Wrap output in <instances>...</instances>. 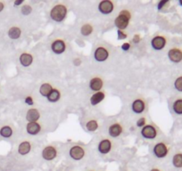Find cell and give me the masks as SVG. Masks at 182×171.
Returning a JSON list of instances; mask_svg holds the SVG:
<instances>
[{
	"instance_id": "1",
	"label": "cell",
	"mask_w": 182,
	"mask_h": 171,
	"mask_svg": "<svg viewBox=\"0 0 182 171\" xmlns=\"http://www.w3.org/2000/svg\"><path fill=\"white\" fill-rule=\"evenodd\" d=\"M69 6L65 2H57L54 4L49 10L50 19L57 23L64 22L68 15Z\"/></svg>"
},
{
	"instance_id": "2",
	"label": "cell",
	"mask_w": 182,
	"mask_h": 171,
	"mask_svg": "<svg viewBox=\"0 0 182 171\" xmlns=\"http://www.w3.org/2000/svg\"><path fill=\"white\" fill-rule=\"evenodd\" d=\"M132 11L129 8H124L121 10L116 17L114 18V26L117 28V30L126 31L132 20Z\"/></svg>"
},
{
	"instance_id": "3",
	"label": "cell",
	"mask_w": 182,
	"mask_h": 171,
	"mask_svg": "<svg viewBox=\"0 0 182 171\" xmlns=\"http://www.w3.org/2000/svg\"><path fill=\"white\" fill-rule=\"evenodd\" d=\"M88 153L87 148L80 143H73L68 148V156L74 161H80L86 158Z\"/></svg>"
},
{
	"instance_id": "4",
	"label": "cell",
	"mask_w": 182,
	"mask_h": 171,
	"mask_svg": "<svg viewBox=\"0 0 182 171\" xmlns=\"http://www.w3.org/2000/svg\"><path fill=\"white\" fill-rule=\"evenodd\" d=\"M111 56V50L106 44H97L93 50V58L97 63H105Z\"/></svg>"
},
{
	"instance_id": "5",
	"label": "cell",
	"mask_w": 182,
	"mask_h": 171,
	"mask_svg": "<svg viewBox=\"0 0 182 171\" xmlns=\"http://www.w3.org/2000/svg\"><path fill=\"white\" fill-rule=\"evenodd\" d=\"M114 146L115 143L113 139L110 138L109 137H102L97 142V149L101 155H108L113 151Z\"/></svg>"
},
{
	"instance_id": "6",
	"label": "cell",
	"mask_w": 182,
	"mask_h": 171,
	"mask_svg": "<svg viewBox=\"0 0 182 171\" xmlns=\"http://www.w3.org/2000/svg\"><path fill=\"white\" fill-rule=\"evenodd\" d=\"M125 131L124 125L120 120H112L111 121L108 128H107V134L108 137L112 139H115L121 137Z\"/></svg>"
},
{
	"instance_id": "7",
	"label": "cell",
	"mask_w": 182,
	"mask_h": 171,
	"mask_svg": "<svg viewBox=\"0 0 182 171\" xmlns=\"http://www.w3.org/2000/svg\"><path fill=\"white\" fill-rule=\"evenodd\" d=\"M59 154V149L55 144L49 143L43 147L41 151V158L46 161H52L57 158Z\"/></svg>"
},
{
	"instance_id": "8",
	"label": "cell",
	"mask_w": 182,
	"mask_h": 171,
	"mask_svg": "<svg viewBox=\"0 0 182 171\" xmlns=\"http://www.w3.org/2000/svg\"><path fill=\"white\" fill-rule=\"evenodd\" d=\"M130 108L134 114L143 115L148 108V103L144 96H138L132 101Z\"/></svg>"
},
{
	"instance_id": "9",
	"label": "cell",
	"mask_w": 182,
	"mask_h": 171,
	"mask_svg": "<svg viewBox=\"0 0 182 171\" xmlns=\"http://www.w3.org/2000/svg\"><path fill=\"white\" fill-rule=\"evenodd\" d=\"M153 155L157 159H164L168 156L170 152V147L167 143L163 141L157 142L154 144L152 148Z\"/></svg>"
},
{
	"instance_id": "10",
	"label": "cell",
	"mask_w": 182,
	"mask_h": 171,
	"mask_svg": "<svg viewBox=\"0 0 182 171\" xmlns=\"http://www.w3.org/2000/svg\"><path fill=\"white\" fill-rule=\"evenodd\" d=\"M67 49V43L62 37H55L50 42V50L55 55H62Z\"/></svg>"
},
{
	"instance_id": "11",
	"label": "cell",
	"mask_w": 182,
	"mask_h": 171,
	"mask_svg": "<svg viewBox=\"0 0 182 171\" xmlns=\"http://www.w3.org/2000/svg\"><path fill=\"white\" fill-rule=\"evenodd\" d=\"M159 129L154 123H147L144 128L140 129V135L144 139L154 140L158 137Z\"/></svg>"
},
{
	"instance_id": "12",
	"label": "cell",
	"mask_w": 182,
	"mask_h": 171,
	"mask_svg": "<svg viewBox=\"0 0 182 171\" xmlns=\"http://www.w3.org/2000/svg\"><path fill=\"white\" fill-rule=\"evenodd\" d=\"M83 128L86 131L93 133L100 128V121L94 116H88L83 119Z\"/></svg>"
},
{
	"instance_id": "13",
	"label": "cell",
	"mask_w": 182,
	"mask_h": 171,
	"mask_svg": "<svg viewBox=\"0 0 182 171\" xmlns=\"http://www.w3.org/2000/svg\"><path fill=\"white\" fill-rule=\"evenodd\" d=\"M116 9V3L115 1L112 0H102L97 4L98 12L103 15H109L114 12Z\"/></svg>"
},
{
	"instance_id": "14",
	"label": "cell",
	"mask_w": 182,
	"mask_h": 171,
	"mask_svg": "<svg viewBox=\"0 0 182 171\" xmlns=\"http://www.w3.org/2000/svg\"><path fill=\"white\" fill-rule=\"evenodd\" d=\"M168 39L164 35L157 34L154 36L151 39V46L155 51H162L167 46Z\"/></svg>"
},
{
	"instance_id": "15",
	"label": "cell",
	"mask_w": 182,
	"mask_h": 171,
	"mask_svg": "<svg viewBox=\"0 0 182 171\" xmlns=\"http://www.w3.org/2000/svg\"><path fill=\"white\" fill-rule=\"evenodd\" d=\"M104 86H105V80H104V78L101 77L100 75H95L90 78L88 82V87H89V89L94 93L103 90Z\"/></svg>"
},
{
	"instance_id": "16",
	"label": "cell",
	"mask_w": 182,
	"mask_h": 171,
	"mask_svg": "<svg viewBox=\"0 0 182 171\" xmlns=\"http://www.w3.org/2000/svg\"><path fill=\"white\" fill-rule=\"evenodd\" d=\"M96 31V27L92 22H84L79 27V33L82 37H88L93 36Z\"/></svg>"
},
{
	"instance_id": "17",
	"label": "cell",
	"mask_w": 182,
	"mask_h": 171,
	"mask_svg": "<svg viewBox=\"0 0 182 171\" xmlns=\"http://www.w3.org/2000/svg\"><path fill=\"white\" fill-rule=\"evenodd\" d=\"M26 132L28 135L35 137L41 133L43 130V126L39 121L37 122H27L26 127H25Z\"/></svg>"
},
{
	"instance_id": "18",
	"label": "cell",
	"mask_w": 182,
	"mask_h": 171,
	"mask_svg": "<svg viewBox=\"0 0 182 171\" xmlns=\"http://www.w3.org/2000/svg\"><path fill=\"white\" fill-rule=\"evenodd\" d=\"M169 60L173 63H180L182 62V49L179 47H172L167 53Z\"/></svg>"
},
{
	"instance_id": "19",
	"label": "cell",
	"mask_w": 182,
	"mask_h": 171,
	"mask_svg": "<svg viewBox=\"0 0 182 171\" xmlns=\"http://www.w3.org/2000/svg\"><path fill=\"white\" fill-rule=\"evenodd\" d=\"M19 62L21 65L24 68L30 67L34 62V56L31 53L28 51H23L19 56Z\"/></svg>"
},
{
	"instance_id": "20",
	"label": "cell",
	"mask_w": 182,
	"mask_h": 171,
	"mask_svg": "<svg viewBox=\"0 0 182 171\" xmlns=\"http://www.w3.org/2000/svg\"><path fill=\"white\" fill-rule=\"evenodd\" d=\"M32 142L30 141V140H23L19 144H18V147H17V152L20 155L22 156H26L28 155L31 150H32Z\"/></svg>"
},
{
	"instance_id": "21",
	"label": "cell",
	"mask_w": 182,
	"mask_h": 171,
	"mask_svg": "<svg viewBox=\"0 0 182 171\" xmlns=\"http://www.w3.org/2000/svg\"><path fill=\"white\" fill-rule=\"evenodd\" d=\"M41 118V113L39 110L36 107H31L25 114V119L27 122H37L39 121V119Z\"/></svg>"
},
{
	"instance_id": "22",
	"label": "cell",
	"mask_w": 182,
	"mask_h": 171,
	"mask_svg": "<svg viewBox=\"0 0 182 171\" xmlns=\"http://www.w3.org/2000/svg\"><path fill=\"white\" fill-rule=\"evenodd\" d=\"M106 96H107V93L104 90L95 92L91 95V96L89 98V103L92 106H97V105L100 104L106 99Z\"/></svg>"
},
{
	"instance_id": "23",
	"label": "cell",
	"mask_w": 182,
	"mask_h": 171,
	"mask_svg": "<svg viewBox=\"0 0 182 171\" xmlns=\"http://www.w3.org/2000/svg\"><path fill=\"white\" fill-rule=\"evenodd\" d=\"M22 29L17 25L10 27L7 31V36L9 37V38H11L13 40L19 39L22 37Z\"/></svg>"
},
{
	"instance_id": "24",
	"label": "cell",
	"mask_w": 182,
	"mask_h": 171,
	"mask_svg": "<svg viewBox=\"0 0 182 171\" xmlns=\"http://www.w3.org/2000/svg\"><path fill=\"white\" fill-rule=\"evenodd\" d=\"M61 97H62V93L60 89L57 87H54L53 90L50 92V94L47 96L46 100L49 103H57L61 99Z\"/></svg>"
},
{
	"instance_id": "25",
	"label": "cell",
	"mask_w": 182,
	"mask_h": 171,
	"mask_svg": "<svg viewBox=\"0 0 182 171\" xmlns=\"http://www.w3.org/2000/svg\"><path fill=\"white\" fill-rule=\"evenodd\" d=\"M54 87H53V85L51 83H49V82H44L39 87V90L38 91H39L40 96H43V97H45V98H46L47 96L50 94V92L53 90Z\"/></svg>"
},
{
	"instance_id": "26",
	"label": "cell",
	"mask_w": 182,
	"mask_h": 171,
	"mask_svg": "<svg viewBox=\"0 0 182 171\" xmlns=\"http://www.w3.org/2000/svg\"><path fill=\"white\" fill-rule=\"evenodd\" d=\"M172 109L176 115L181 116L182 115V98H177L173 101Z\"/></svg>"
},
{
	"instance_id": "27",
	"label": "cell",
	"mask_w": 182,
	"mask_h": 171,
	"mask_svg": "<svg viewBox=\"0 0 182 171\" xmlns=\"http://www.w3.org/2000/svg\"><path fill=\"white\" fill-rule=\"evenodd\" d=\"M172 163L174 168L182 169V152H177L173 155Z\"/></svg>"
},
{
	"instance_id": "28",
	"label": "cell",
	"mask_w": 182,
	"mask_h": 171,
	"mask_svg": "<svg viewBox=\"0 0 182 171\" xmlns=\"http://www.w3.org/2000/svg\"><path fill=\"white\" fill-rule=\"evenodd\" d=\"M13 134V129L10 126H4L0 128V136L4 138H10Z\"/></svg>"
},
{
	"instance_id": "29",
	"label": "cell",
	"mask_w": 182,
	"mask_h": 171,
	"mask_svg": "<svg viewBox=\"0 0 182 171\" xmlns=\"http://www.w3.org/2000/svg\"><path fill=\"white\" fill-rule=\"evenodd\" d=\"M147 123H148V120H147L146 116L143 115V116H140V117L137 119V121H136V127H137L138 128H140V129H141L142 128H144V127L146 126Z\"/></svg>"
},
{
	"instance_id": "30",
	"label": "cell",
	"mask_w": 182,
	"mask_h": 171,
	"mask_svg": "<svg viewBox=\"0 0 182 171\" xmlns=\"http://www.w3.org/2000/svg\"><path fill=\"white\" fill-rule=\"evenodd\" d=\"M32 6L30 4H23L22 6H21V13L23 15H29L32 13Z\"/></svg>"
},
{
	"instance_id": "31",
	"label": "cell",
	"mask_w": 182,
	"mask_h": 171,
	"mask_svg": "<svg viewBox=\"0 0 182 171\" xmlns=\"http://www.w3.org/2000/svg\"><path fill=\"white\" fill-rule=\"evenodd\" d=\"M173 86H174V88H175L177 91L182 92V75L176 78V79L174 80Z\"/></svg>"
},
{
	"instance_id": "32",
	"label": "cell",
	"mask_w": 182,
	"mask_h": 171,
	"mask_svg": "<svg viewBox=\"0 0 182 171\" xmlns=\"http://www.w3.org/2000/svg\"><path fill=\"white\" fill-rule=\"evenodd\" d=\"M117 38L118 40H124L127 39L129 37V33L127 31H121V30H117Z\"/></svg>"
},
{
	"instance_id": "33",
	"label": "cell",
	"mask_w": 182,
	"mask_h": 171,
	"mask_svg": "<svg viewBox=\"0 0 182 171\" xmlns=\"http://www.w3.org/2000/svg\"><path fill=\"white\" fill-rule=\"evenodd\" d=\"M24 103H26L27 105L32 107V106L35 104V99H34V97H33L32 96L29 95V96H27L25 97V99H24Z\"/></svg>"
},
{
	"instance_id": "34",
	"label": "cell",
	"mask_w": 182,
	"mask_h": 171,
	"mask_svg": "<svg viewBox=\"0 0 182 171\" xmlns=\"http://www.w3.org/2000/svg\"><path fill=\"white\" fill-rule=\"evenodd\" d=\"M141 40H142V36L139 33H136L132 37V39H131L130 42H132L134 45H139L141 42Z\"/></svg>"
},
{
	"instance_id": "35",
	"label": "cell",
	"mask_w": 182,
	"mask_h": 171,
	"mask_svg": "<svg viewBox=\"0 0 182 171\" xmlns=\"http://www.w3.org/2000/svg\"><path fill=\"white\" fill-rule=\"evenodd\" d=\"M131 42L130 41H127V42H123L122 44H121V50L122 51H124V52H128V51H130V49H131Z\"/></svg>"
},
{
	"instance_id": "36",
	"label": "cell",
	"mask_w": 182,
	"mask_h": 171,
	"mask_svg": "<svg viewBox=\"0 0 182 171\" xmlns=\"http://www.w3.org/2000/svg\"><path fill=\"white\" fill-rule=\"evenodd\" d=\"M169 3H170V1H168V0H162V1H159L158 4H157V10H158V11L163 10L167 4H169Z\"/></svg>"
},
{
	"instance_id": "37",
	"label": "cell",
	"mask_w": 182,
	"mask_h": 171,
	"mask_svg": "<svg viewBox=\"0 0 182 171\" xmlns=\"http://www.w3.org/2000/svg\"><path fill=\"white\" fill-rule=\"evenodd\" d=\"M23 4H25V1H23V0H16L13 3V4L15 6H20V5H22Z\"/></svg>"
},
{
	"instance_id": "38",
	"label": "cell",
	"mask_w": 182,
	"mask_h": 171,
	"mask_svg": "<svg viewBox=\"0 0 182 171\" xmlns=\"http://www.w3.org/2000/svg\"><path fill=\"white\" fill-rule=\"evenodd\" d=\"M149 171H163L160 168H158V167H153L151 170Z\"/></svg>"
},
{
	"instance_id": "39",
	"label": "cell",
	"mask_w": 182,
	"mask_h": 171,
	"mask_svg": "<svg viewBox=\"0 0 182 171\" xmlns=\"http://www.w3.org/2000/svg\"><path fill=\"white\" fill-rule=\"evenodd\" d=\"M4 8V4L3 2H0V12H2Z\"/></svg>"
},
{
	"instance_id": "40",
	"label": "cell",
	"mask_w": 182,
	"mask_h": 171,
	"mask_svg": "<svg viewBox=\"0 0 182 171\" xmlns=\"http://www.w3.org/2000/svg\"><path fill=\"white\" fill-rule=\"evenodd\" d=\"M179 4H180L181 6H182V0H180V1H179Z\"/></svg>"
},
{
	"instance_id": "41",
	"label": "cell",
	"mask_w": 182,
	"mask_h": 171,
	"mask_svg": "<svg viewBox=\"0 0 182 171\" xmlns=\"http://www.w3.org/2000/svg\"><path fill=\"white\" fill-rule=\"evenodd\" d=\"M88 171H95V170H88Z\"/></svg>"
}]
</instances>
